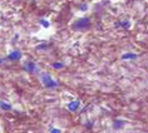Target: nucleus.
Returning <instances> with one entry per match:
<instances>
[{
	"label": "nucleus",
	"mask_w": 148,
	"mask_h": 133,
	"mask_svg": "<svg viewBox=\"0 0 148 133\" xmlns=\"http://www.w3.org/2000/svg\"><path fill=\"white\" fill-rule=\"evenodd\" d=\"M40 80H42V83L44 84V87L49 88V89H53V88H57L59 86V83L57 82L55 79H53L48 74V73L43 72L42 74H40Z\"/></svg>",
	"instance_id": "1"
},
{
	"label": "nucleus",
	"mask_w": 148,
	"mask_h": 133,
	"mask_svg": "<svg viewBox=\"0 0 148 133\" xmlns=\"http://www.w3.org/2000/svg\"><path fill=\"white\" fill-rule=\"evenodd\" d=\"M89 25H90L89 18H82V19L77 20L74 23V29H77V30H84V29L89 28Z\"/></svg>",
	"instance_id": "2"
},
{
	"label": "nucleus",
	"mask_w": 148,
	"mask_h": 133,
	"mask_svg": "<svg viewBox=\"0 0 148 133\" xmlns=\"http://www.w3.org/2000/svg\"><path fill=\"white\" fill-rule=\"evenodd\" d=\"M24 69L29 73H34V72H38V68H36V65L34 64L33 62H27L24 64Z\"/></svg>",
	"instance_id": "3"
},
{
	"label": "nucleus",
	"mask_w": 148,
	"mask_h": 133,
	"mask_svg": "<svg viewBox=\"0 0 148 133\" xmlns=\"http://www.w3.org/2000/svg\"><path fill=\"white\" fill-rule=\"evenodd\" d=\"M80 107V102L79 101H73V102H69L68 106H66V108H68L70 112H75L77 109H78Z\"/></svg>",
	"instance_id": "4"
},
{
	"label": "nucleus",
	"mask_w": 148,
	"mask_h": 133,
	"mask_svg": "<svg viewBox=\"0 0 148 133\" xmlns=\"http://www.w3.org/2000/svg\"><path fill=\"white\" fill-rule=\"evenodd\" d=\"M20 58H21V53H20V51H18V50H14V51H12V53L8 55L9 60H19Z\"/></svg>",
	"instance_id": "5"
},
{
	"label": "nucleus",
	"mask_w": 148,
	"mask_h": 133,
	"mask_svg": "<svg viewBox=\"0 0 148 133\" xmlns=\"http://www.w3.org/2000/svg\"><path fill=\"white\" fill-rule=\"evenodd\" d=\"M0 108L3 110H10L12 109V104L8 102H4V101H0Z\"/></svg>",
	"instance_id": "6"
},
{
	"label": "nucleus",
	"mask_w": 148,
	"mask_h": 133,
	"mask_svg": "<svg viewBox=\"0 0 148 133\" xmlns=\"http://www.w3.org/2000/svg\"><path fill=\"white\" fill-rule=\"evenodd\" d=\"M51 66H53L54 69H63L64 68V64H63V63H60V62H55V63H53V64H51Z\"/></svg>",
	"instance_id": "7"
},
{
	"label": "nucleus",
	"mask_w": 148,
	"mask_h": 133,
	"mask_svg": "<svg viewBox=\"0 0 148 133\" xmlns=\"http://www.w3.org/2000/svg\"><path fill=\"white\" fill-rule=\"evenodd\" d=\"M134 58H137V55L133 54V53H127L125 55L122 57V59H134Z\"/></svg>",
	"instance_id": "8"
},
{
	"label": "nucleus",
	"mask_w": 148,
	"mask_h": 133,
	"mask_svg": "<svg viewBox=\"0 0 148 133\" xmlns=\"http://www.w3.org/2000/svg\"><path fill=\"white\" fill-rule=\"evenodd\" d=\"M39 23L42 24L44 28H49V25H50V24H49V21L45 20V19H40V20H39Z\"/></svg>",
	"instance_id": "9"
},
{
	"label": "nucleus",
	"mask_w": 148,
	"mask_h": 133,
	"mask_svg": "<svg viewBox=\"0 0 148 133\" xmlns=\"http://www.w3.org/2000/svg\"><path fill=\"white\" fill-rule=\"evenodd\" d=\"M123 122L122 121H114V128H118V127H122Z\"/></svg>",
	"instance_id": "10"
},
{
	"label": "nucleus",
	"mask_w": 148,
	"mask_h": 133,
	"mask_svg": "<svg viewBox=\"0 0 148 133\" xmlns=\"http://www.w3.org/2000/svg\"><path fill=\"white\" fill-rule=\"evenodd\" d=\"M79 10H82V12H86V10H87V4H86V3H83V4L79 6Z\"/></svg>",
	"instance_id": "11"
},
{
	"label": "nucleus",
	"mask_w": 148,
	"mask_h": 133,
	"mask_svg": "<svg viewBox=\"0 0 148 133\" xmlns=\"http://www.w3.org/2000/svg\"><path fill=\"white\" fill-rule=\"evenodd\" d=\"M50 133H62V131H60V129H58V128H51Z\"/></svg>",
	"instance_id": "12"
},
{
	"label": "nucleus",
	"mask_w": 148,
	"mask_h": 133,
	"mask_svg": "<svg viewBox=\"0 0 148 133\" xmlns=\"http://www.w3.org/2000/svg\"><path fill=\"white\" fill-rule=\"evenodd\" d=\"M87 127H88V128L92 127V123H90V122H88V123H87Z\"/></svg>",
	"instance_id": "13"
},
{
	"label": "nucleus",
	"mask_w": 148,
	"mask_h": 133,
	"mask_svg": "<svg viewBox=\"0 0 148 133\" xmlns=\"http://www.w3.org/2000/svg\"><path fill=\"white\" fill-rule=\"evenodd\" d=\"M3 62H4V60H3V59H0V63H3Z\"/></svg>",
	"instance_id": "14"
}]
</instances>
